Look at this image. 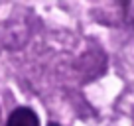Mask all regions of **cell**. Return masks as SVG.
<instances>
[{
  "mask_svg": "<svg viewBox=\"0 0 134 126\" xmlns=\"http://www.w3.org/2000/svg\"><path fill=\"white\" fill-rule=\"evenodd\" d=\"M6 126H40V118L28 106H18L6 120Z\"/></svg>",
  "mask_w": 134,
  "mask_h": 126,
  "instance_id": "1",
  "label": "cell"
},
{
  "mask_svg": "<svg viewBox=\"0 0 134 126\" xmlns=\"http://www.w3.org/2000/svg\"><path fill=\"white\" fill-rule=\"evenodd\" d=\"M49 126H59V124H57V122H51V124H49Z\"/></svg>",
  "mask_w": 134,
  "mask_h": 126,
  "instance_id": "2",
  "label": "cell"
}]
</instances>
